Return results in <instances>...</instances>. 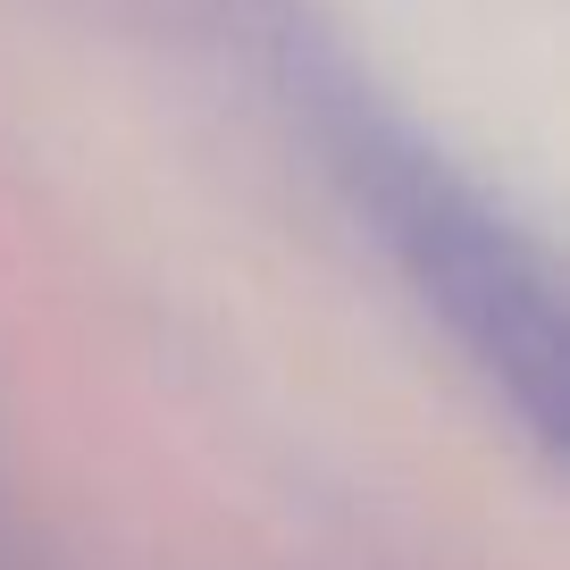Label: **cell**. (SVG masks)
I'll list each match as a JSON object with an SVG mask.
<instances>
[{"mask_svg":"<svg viewBox=\"0 0 570 570\" xmlns=\"http://www.w3.org/2000/svg\"><path fill=\"white\" fill-rule=\"evenodd\" d=\"M361 185H370V210L386 218L428 311H445L462 353L495 377L503 403L537 436H562V320H553V285L537 268V252L453 168H436L411 142L370 135L361 142Z\"/></svg>","mask_w":570,"mask_h":570,"instance_id":"cell-1","label":"cell"}]
</instances>
